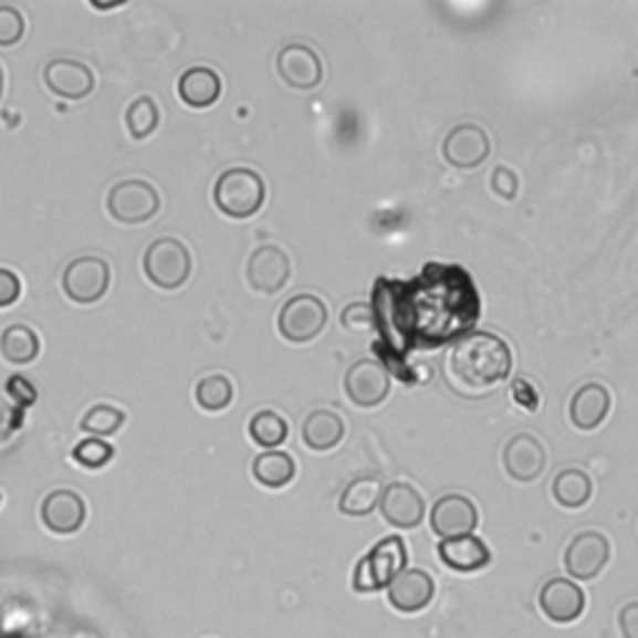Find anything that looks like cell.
<instances>
[{"label":"cell","instance_id":"obj_42","mask_svg":"<svg viewBox=\"0 0 638 638\" xmlns=\"http://www.w3.org/2000/svg\"><path fill=\"white\" fill-rule=\"evenodd\" d=\"M0 499H3V496H0Z\"/></svg>","mask_w":638,"mask_h":638},{"label":"cell","instance_id":"obj_22","mask_svg":"<svg viewBox=\"0 0 638 638\" xmlns=\"http://www.w3.org/2000/svg\"><path fill=\"white\" fill-rule=\"evenodd\" d=\"M178 95L180 101L190 107H210L220 101L222 81L212 67L195 65L180 75Z\"/></svg>","mask_w":638,"mask_h":638},{"label":"cell","instance_id":"obj_39","mask_svg":"<svg viewBox=\"0 0 638 638\" xmlns=\"http://www.w3.org/2000/svg\"><path fill=\"white\" fill-rule=\"evenodd\" d=\"M618 628L624 638H638V602H628L618 611Z\"/></svg>","mask_w":638,"mask_h":638},{"label":"cell","instance_id":"obj_21","mask_svg":"<svg viewBox=\"0 0 638 638\" xmlns=\"http://www.w3.org/2000/svg\"><path fill=\"white\" fill-rule=\"evenodd\" d=\"M608 411H611V395L598 381H588V385L578 387L572 397V405H568V417H572L574 427L584 431L604 425Z\"/></svg>","mask_w":638,"mask_h":638},{"label":"cell","instance_id":"obj_26","mask_svg":"<svg viewBox=\"0 0 638 638\" xmlns=\"http://www.w3.org/2000/svg\"><path fill=\"white\" fill-rule=\"evenodd\" d=\"M552 494L564 509H582L594 494V482L584 469H562L552 484Z\"/></svg>","mask_w":638,"mask_h":638},{"label":"cell","instance_id":"obj_10","mask_svg":"<svg viewBox=\"0 0 638 638\" xmlns=\"http://www.w3.org/2000/svg\"><path fill=\"white\" fill-rule=\"evenodd\" d=\"M379 512L385 522L397 529H417L427 516L425 496L409 482H391L381 489Z\"/></svg>","mask_w":638,"mask_h":638},{"label":"cell","instance_id":"obj_28","mask_svg":"<svg viewBox=\"0 0 638 638\" xmlns=\"http://www.w3.org/2000/svg\"><path fill=\"white\" fill-rule=\"evenodd\" d=\"M125 125L133 140H147L160 125V107L150 95L135 97L125 111Z\"/></svg>","mask_w":638,"mask_h":638},{"label":"cell","instance_id":"obj_12","mask_svg":"<svg viewBox=\"0 0 638 638\" xmlns=\"http://www.w3.org/2000/svg\"><path fill=\"white\" fill-rule=\"evenodd\" d=\"M546 449L534 435H514L504 444V471L519 484H532L546 469Z\"/></svg>","mask_w":638,"mask_h":638},{"label":"cell","instance_id":"obj_8","mask_svg":"<svg viewBox=\"0 0 638 638\" xmlns=\"http://www.w3.org/2000/svg\"><path fill=\"white\" fill-rule=\"evenodd\" d=\"M63 292L75 304H93L111 287V264L103 258H77L63 272Z\"/></svg>","mask_w":638,"mask_h":638},{"label":"cell","instance_id":"obj_2","mask_svg":"<svg viewBox=\"0 0 638 638\" xmlns=\"http://www.w3.org/2000/svg\"><path fill=\"white\" fill-rule=\"evenodd\" d=\"M407 568V544L401 536H387L359 558L352 586L359 594H375L387 588Z\"/></svg>","mask_w":638,"mask_h":638},{"label":"cell","instance_id":"obj_27","mask_svg":"<svg viewBox=\"0 0 638 638\" xmlns=\"http://www.w3.org/2000/svg\"><path fill=\"white\" fill-rule=\"evenodd\" d=\"M0 355L11 365H31L41 355V339L25 325H11L0 335Z\"/></svg>","mask_w":638,"mask_h":638},{"label":"cell","instance_id":"obj_34","mask_svg":"<svg viewBox=\"0 0 638 638\" xmlns=\"http://www.w3.org/2000/svg\"><path fill=\"white\" fill-rule=\"evenodd\" d=\"M375 310L365 302H352L342 310V327L349 332H369L375 327Z\"/></svg>","mask_w":638,"mask_h":638},{"label":"cell","instance_id":"obj_29","mask_svg":"<svg viewBox=\"0 0 638 638\" xmlns=\"http://www.w3.org/2000/svg\"><path fill=\"white\" fill-rule=\"evenodd\" d=\"M248 431H250L254 444H260L264 449H274V447H280L284 439H287L290 425H287V419L278 415V411L262 409L250 419Z\"/></svg>","mask_w":638,"mask_h":638},{"label":"cell","instance_id":"obj_11","mask_svg":"<svg viewBox=\"0 0 638 638\" xmlns=\"http://www.w3.org/2000/svg\"><path fill=\"white\" fill-rule=\"evenodd\" d=\"M391 377L377 359H359L347 369L345 391L357 407H377L389 397Z\"/></svg>","mask_w":638,"mask_h":638},{"label":"cell","instance_id":"obj_16","mask_svg":"<svg viewBox=\"0 0 638 638\" xmlns=\"http://www.w3.org/2000/svg\"><path fill=\"white\" fill-rule=\"evenodd\" d=\"M43 81L48 91L63 101H83L95 91V75L91 67L71 57H55L45 65Z\"/></svg>","mask_w":638,"mask_h":638},{"label":"cell","instance_id":"obj_25","mask_svg":"<svg viewBox=\"0 0 638 638\" xmlns=\"http://www.w3.org/2000/svg\"><path fill=\"white\" fill-rule=\"evenodd\" d=\"M381 484L377 477H357L345 487L339 496V512L347 516H369L379 506Z\"/></svg>","mask_w":638,"mask_h":638},{"label":"cell","instance_id":"obj_20","mask_svg":"<svg viewBox=\"0 0 638 638\" xmlns=\"http://www.w3.org/2000/svg\"><path fill=\"white\" fill-rule=\"evenodd\" d=\"M437 552L441 562H444V566L454 568V572H461V574L482 572V568L492 564V548L487 546L484 538H479L474 534L459 536V538H444Z\"/></svg>","mask_w":638,"mask_h":638},{"label":"cell","instance_id":"obj_17","mask_svg":"<svg viewBox=\"0 0 638 638\" xmlns=\"http://www.w3.org/2000/svg\"><path fill=\"white\" fill-rule=\"evenodd\" d=\"M435 578L425 568H405L395 582L387 586L389 606L397 608L399 614H419L435 598Z\"/></svg>","mask_w":638,"mask_h":638},{"label":"cell","instance_id":"obj_23","mask_svg":"<svg viewBox=\"0 0 638 638\" xmlns=\"http://www.w3.org/2000/svg\"><path fill=\"white\" fill-rule=\"evenodd\" d=\"M345 439V421L337 411L314 409L302 425V441L312 451H330Z\"/></svg>","mask_w":638,"mask_h":638},{"label":"cell","instance_id":"obj_19","mask_svg":"<svg viewBox=\"0 0 638 638\" xmlns=\"http://www.w3.org/2000/svg\"><path fill=\"white\" fill-rule=\"evenodd\" d=\"M85 502L73 489H55L43 499L41 519L53 534H75L85 524Z\"/></svg>","mask_w":638,"mask_h":638},{"label":"cell","instance_id":"obj_40","mask_svg":"<svg viewBox=\"0 0 638 638\" xmlns=\"http://www.w3.org/2000/svg\"><path fill=\"white\" fill-rule=\"evenodd\" d=\"M117 6H123V0H113V3H97V0H93V8H117Z\"/></svg>","mask_w":638,"mask_h":638},{"label":"cell","instance_id":"obj_13","mask_svg":"<svg viewBox=\"0 0 638 638\" xmlns=\"http://www.w3.org/2000/svg\"><path fill=\"white\" fill-rule=\"evenodd\" d=\"M292 264L278 244H260L248 260V282L254 292L278 294L290 282Z\"/></svg>","mask_w":638,"mask_h":638},{"label":"cell","instance_id":"obj_24","mask_svg":"<svg viewBox=\"0 0 638 638\" xmlns=\"http://www.w3.org/2000/svg\"><path fill=\"white\" fill-rule=\"evenodd\" d=\"M294 474H297V464H294V459L287 454V451L268 449L264 454H260L252 461V477L268 489L287 487L294 479Z\"/></svg>","mask_w":638,"mask_h":638},{"label":"cell","instance_id":"obj_31","mask_svg":"<svg viewBox=\"0 0 638 638\" xmlns=\"http://www.w3.org/2000/svg\"><path fill=\"white\" fill-rule=\"evenodd\" d=\"M125 425V411L113 405H95L93 409L85 411L81 419V429L91 437H111L117 429Z\"/></svg>","mask_w":638,"mask_h":638},{"label":"cell","instance_id":"obj_4","mask_svg":"<svg viewBox=\"0 0 638 638\" xmlns=\"http://www.w3.org/2000/svg\"><path fill=\"white\" fill-rule=\"evenodd\" d=\"M143 272L155 287L178 290L190 280L192 258L190 250L178 238H160L150 242L143 254Z\"/></svg>","mask_w":638,"mask_h":638},{"label":"cell","instance_id":"obj_1","mask_svg":"<svg viewBox=\"0 0 638 638\" xmlns=\"http://www.w3.org/2000/svg\"><path fill=\"white\" fill-rule=\"evenodd\" d=\"M447 381L461 397H482L512 372V349L494 332H474L457 339L447 355Z\"/></svg>","mask_w":638,"mask_h":638},{"label":"cell","instance_id":"obj_36","mask_svg":"<svg viewBox=\"0 0 638 638\" xmlns=\"http://www.w3.org/2000/svg\"><path fill=\"white\" fill-rule=\"evenodd\" d=\"M492 190L494 195H499L502 200L512 202L519 192V180H516V172L504 168V165H499V168L492 172Z\"/></svg>","mask_w":638,"mask_h":638},{"label":"cell","instance_id":"obj_35","mask_svg":"<svg viewBox=\"0 0 638 638\" xmlns=\"http://www.w3.org/2000/svg\"><path fill=\"white\" fill-rule=\"evenodd\" d=\"M6 395L11 397L18 407H31L35 405L38 391L33 387V381L23 375H13L6 381Z\"/></svg>","mask_w":638,"mask_h":638},{"label":"cell","instance_id":"obj_18","mask_svg":"<svg viewBox=\"0 0 638 638\" xmlns=\"http://www.w3.org/2000/svg\"><path fill=\"white\" fill-rule=\"evenodd\" d=\"M441 153H444V160L457 165V168H477L492 153V143H489V135L482 127L464 123L449 130Z\"/></svg>","mask_w":638,"mask_h":638},{"label":"cell","instance_id":"obj_38","mask_svg":"<svg viewBox=\"0 0 638 638\" xmlns=\"http://www.w3.org/2000/svg\"><path fill=\"white\" fill-rule=\"evenodd\" d=\"M512 397L514 401L522 409L526 411H536L538 409V391L532 385V381L524 379V377H516L512 379Z\"/></svg>","mask_w":638,"mask_h":638},{"label":"cell","instance_id":"obj_3","mask_svg":"<svg viewBox=\"0 0 638 638\" xmlns=\"http://www.w3.org/2000/svg\"><path fill=\"white\" fill-rule=\"evenodd\" d=\"M264 180L250 168L224 170L212 188V200L222 215L232 220H248L264 205Z\"/></svg>","mask_w":638,"mask_h":638},{"label":"cell","instance_id":"obj_5","mask_svg":"<svg viewBox=\"0 0 638 638\" xmlns=\"http://www.w3.org/2000/svg\"><path fill=\"white\" fill-rule=\"evenodd\" d=\"M327 317L330 312L325 300H320L317 294L302 292L282 304L278 314V330L287 342L304 345V342H312L322 335V330L327 327Z\"/></svg>","mask_w":638,"mask_h":638},{"label":"cell","instance_id":"obj_41","mask_svg":"<svg viewBox=\"0 0 638 638\" xmlns=\"http://www.w3.org/2000/svg\"><path fill=\"white\" fill-rule=\"evenodd\" d=\"M3 91H6V73H3V65H0V101H3Z\"/></svg>","mask_w":638,"mask_h":638},{"label":"cell","instance_id":"obj_32","mask_svg":"<svg viewBox=\"0 0 638 638\" xmlns=\"http://www.w3.org/2000/svg\"><path fill=\"white\" fill-rule=\"evenodd\" d=\"M113 454H115L113 444H107L105 439H97V437L83 439L81 444H75V449H73V459H75L81 467H85V469H101V467H105L107 461L113 459Z\"/></svg>","mask_w":638,"mask_h":638},{"label":"cell","instance_id":"obj_6","mask_svg":"<svg viewBox=\"0 0 638 638\" xmlns=\"http://www.w3.org/2000/svg\"><path fill=\"white\" fill-rule=\"evenodd\" d=\"M107 212L123 224H143L160 212V192L147 180H121L107 192Z\"/></svg>","mask_w":638,"mask_h":638},{"label":"cell","instance_id":"obj_15","mask_svg":"<svg viewBox=\"0 0 638 638\" xmlns=\"http://www.w3.org/2000/svg\"><path fill=\"white\" fill-rule=\"evenodd\" d=\"M278 73L290 87L310 91V87H317L322 83L325 65H322L317 51H312L310 45L290 43L284 45L278 55Z\"/></svg>","mask_w":638,"mask_h":638},{"label":"cell","instance_id":"obj_7","mask_svg":"<svg viewBox=\"0 0 638 638\" xmlns=\"http://www.w3.org/2000/svg\"><path fill=\"white\" fill-rule=\"evenodd\" d=\"M611 562V542L602 532H578L564 552V566L572 578L594 582Z\"/></svg>","mask_w":638,"mask_h":638},{"label":"cell","instance_id":"obj_9","mask_svg":"<svg viewBox=\"0 0 638 638\" xmlns=\"http://www.w3.org/2000/svg\"><path fill=\"white\" fill-rule=\"evenodd\" d=\"M429 526L441 542L444 538L469 536L479 526V509L464 494H444L431 506Z\"/></svg>","mask_w":638,"mask_h":638},{"label":"cell","instance_id":"obj_37","mask_svg":"<svg viewBox=\"0 0 638 638\" xmlns=\"http://www.w3.org/2000/svg\"><path fill=\"white\" fill-rule=\"evenodd\" d=\"M23 282L15 272L0 268V307H11L18 300H21Z\"/></svg>","mask_w":638,"mask_h":638},{"label":"cell","instance_id":"obj_30","mask_svg":"<svg viewBox=\"0 0 638 638\" xmlns=\"http://www.w3.org/2000/svg\"><path fill=\"white\" fill-rule=\"evenodd\" d=\"M234 397V387L232 381L224 375H210L198 381L195 387V401L205 409V411H222L232 405Z\"/></svg>","mask_w":638,"mask_h":638},{"label":"cell","instance_id":"obj_33","mask_svg":"<svg viewBox=\"0 0 638 638\" xmlns=\"http://www.w3.org/2000/svg\"><path fill=\"white\" fill-rule=\"evenodd\" d=\"M25 35V18L13 6H0V48L21 43Z\"/></svg>","mask_w":638,"mask_h":638},{"label":"cell","instance_id":"obj_14","mask_svg":"<svg viewBox=\"0 0 638 638\" xmlns=\"http://www.w3.org/2000/svg\"><path fill=\"white\" fill-rule=\"evenodd\" d=\"M538 606H542L544 616L554 624H574L576 618H582L586 608V594L582 586L572 578L554 576L542 586L538 592Z\"/></svg>","mask_w":638,"mask_h":638}]
</instances>
